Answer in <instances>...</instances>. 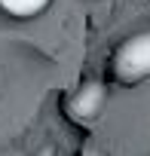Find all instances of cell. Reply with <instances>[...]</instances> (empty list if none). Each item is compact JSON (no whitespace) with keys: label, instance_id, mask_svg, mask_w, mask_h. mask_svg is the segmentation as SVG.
Masks as SVG:
<instances>
[{"label":"cell","instance_id":"7a4b0ae2","mask_svg":"<svg viewBox=\"0 0 150 156\" xmlns=\"http://www.w3.org/2000/svg\"><path fill=\"white\" fill-rule=\"evenodd\" d=\"M104 101H107V89L101 83H86V86H80L77 95L67 101V110L77 116V119H95L101 113Z\"/></svg>","mask_w":150,"mask_h":156},{"label":"cell","instance_id":"6da1fadb","mask_svg":"<svg viewBox=\"0 0 150 156\" xmlns=\"http://www.w3.org/2000/svg\"><path fill=\"white\" fill-rule=\"evenodd\" d=\"M113 70L123 83H138L150 76V31L132 34L113 55Z\"/></svg>","mask_w":150,"mask_h":156},{"label":"cell","instance_id":"3957f363","mask_svg":"<svg viewBox=\"0 0 150 156\" xmlns=\"http://www.w3.org/2000/svg\"><path fill=\"white\" fill-rule=\"evenodd\" d=\"M3 9H9L12 16H37L49 6V0H0Z\"/></svg>","mask_w":150,"mask_h":156}]
</instances>
